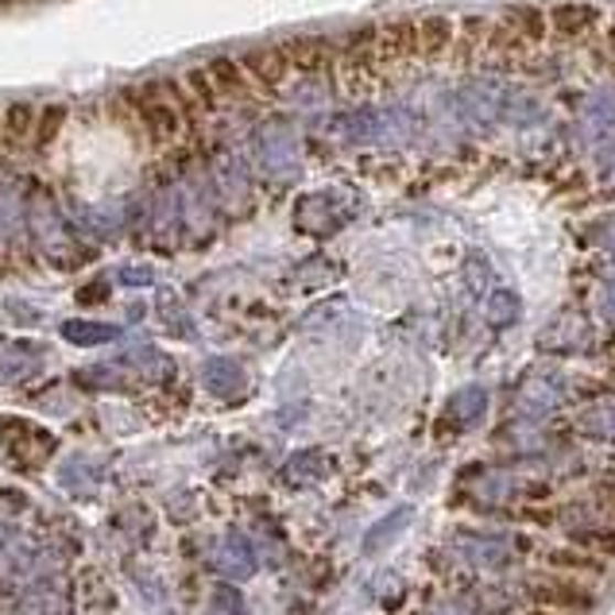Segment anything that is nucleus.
<instances>
[{
	"label": "nucleus",
	"instance_id": "f257e3e1",
	"mask_svg": "<svg viewBox=\"0 0 615 615\" xmlns=\"http://www.w3.org/2000/svg\"><path fill=\"white\" fill-rule=\"evenodd\" d=\"M125 105L128 112L136 117V125L143 128V136H148L155 148H163V143H171L174 136L182 132V120L179 112H174V105L163 97V89H159V82H148V86H132L125 89Z\"/></svg>",
	"mask_w": 615,
	"mask_h": 615
},
{
	"label": "nucleus",
	"instance_id": "f03ea898",
	"mask_svg": "<svg viewBox=\"0 0 615 615\" xmlns=\"http://www.w3.org/2000/svg\"><path fill=\"white\" fill-rule=\"evenodd\" d=\"M530 596L538 607H553V612L581 615L596 607V581H584V576L569 573H538L530 576Z\"/></svg>",
	"mask_w": 615,
	"mask_h": 615
},
{
	"label": "nucleus",
	"instance_id": "7ed1b4c3",
	"mask_svg": "<svg viewBox=\"0 0 615 615\" xmlns=\"http://www.w3.org/2000/svg\"><path fill=\"white\" fill-rule=\"evenodd\" d=\"M376 63H379V66H410V63H422L419 20H414V17H395V20H387V24H379Z\"/></svg>",
	"mask_w": 615,
	"mask_h": 615
},
{
	"label": "nucleus",
	"instance_id": "20e7f679",
	"mask_svg": "<svg viewBox=\"0 0 615 615\" xmlns=\"http://www.w3.org/2000/svg\"><path fill=\"white\" fill-rule=\"evenodd\" d=\"M240 63H245L248 78L256 82V89H260V94H276V89L294 74V63H291V51H287V43H263V47H252V51H245V55H240Z\"/></svg>",
	"mask_w": 615,
	"mask_h": 615
},
{
	"label": "nucleus",
	"instance_id": "39448f33",
	"mask_svg": "<svg viewBox=\"0 0 615 615\" xmlns=\"http://www.w3.org/2000/svg\"><path fill=\"white\" fill-rule=\"evenodd\" d=\"M35 120H40V109H35V105H28V101L4 105V117H0V163H12V159L32 148Z\"/></svg>",
	"mask_w": 615,
	"mask_h": 615
},
{
	"label": "nucleus",
	"instance_id": "423d86ee",
	"mask_svg": "<svg viewBox=\"0 0 615 615\" xmlns=\"http://www.w3.org/2000/svg\"><path fill=\"white\" fill-rule=\"evenodd\" d=\"M546 17H550L553 35H561V40H584V35H592L600 28L604 12L596 4H589V0H561V4L546 9Z\"/></svg>",
	"mask_w": 615,
	"mask_h": 615
},
{
	"label": "nucleus",
	"instance_id": "0eeeda50",
	"mask_svg": "<svg viewBox=\"0 0 615 615\" xmlns=\"http://www.w3.org/2000/svg\"><path fill=\"white\" fill-rule=\"evenodd\" d=\"M542 558H546V569H553V573L584 576V581H604L607 576V558H600V553H592V550H581V546H573V542L550 546Z\"/></svg>",
	"mask_w": 615,
	"mask_h": 615
},
{
	"label": "nucleus",
	"instance_id": "6e6552de",
	"mask_svg": "<svg viewBox=\"0 0 615 615\" xmlns=\"http://www.w3.org/2000/svg\"><path fill=\"white\" fill-rule=\"evenodd\" d=\"M205 71H209L214 86L222 89L225 101H256V97H260V89H256V82L248 78V71H245L240 58H214Z\"/></svg>",
	"mask_w": 615,
	"mask_h": 615
},
{
	"label": "nucleus",
	"instance_id": "1a4fd4ad",
	"mask_svg": "<svg viewBox=\"0 0 615 615\" xmlns=\"http://www.w3.org/2000/svg\"><path fill=\"white\" fill-rule=\"evenodd\" d=\"M287 51H291V63L299 74H314L325 71V66H337L341 51L333 40L325 35H299V40H287Z\"/></svg>",
	"mask_w": 615,
	"mask_h": 615
},
{
	"label": "nucleus",
	"instance_id": "9d476101",
	"mask_svg": "<svg viewBox=\"0 0 615 615\" xmlns=\"http://www.w3.org/2000/svg\"><path fill=\"white\" fill-rule=\"evenodd\" d=\"M453 43H457V20L438 17V12H430V17H419L422 63H438V58H445L453 51Z\"/></svg>",
	"mask_w": 615,
	"mask_h": 615
},
{
	"label": "nucleus",
	"instance_id": "9b49d317",
	"mask_svg": "<svg viewBox=\"0 0 615 615\" xmlns=\"http://www.w3.org/2000/svg\"><path fill=\"white\" fill-rule=\"evenodd\" d=\"M522 55H530V43L507 20H496L488 40H484V58H492V66H511Z\"/></svg>",
	"mask_w": 615,
	"mask_h": 615
},
{
	"label": "nucleus",
	"instance_id": "f8f14e48",
	"mask_svg": "<svg viewBox=\"0 0 615 615\" xmlns=\"http://www.w3.org/2000/svg\"><path fill=\"white\" fill-rule=\"evenodd\" d=\"M504 20L530 43V47H538V43L550 35V17H546V9H535V4H519V9H511Z\"/></svg>",
	"mask_w": 615,
	"mask_h": 615
},
{
	"label": "nucleus",
	"instance_id": "ddd939ff",
	"mask_svg": "<svg viewBox=\"0 0 615 615\" xmlns=\"http://www.w3.org/2000/svg\"><path fill=\"white\" fill-rule=\"evenodd\" d=\"M569 542L592 550L600 558H615V522H596V527H573L569 530Z\"/></svg>",
	"mask_w": 615,
	"mask_h": 615
},
{
	"label": "nucleus",
	"instance_id": "4468645a",
	"mask_svg": "<svg viewBox=\"0 0 615 615\" xmlns=\"http://www.w3.org/2000/svg\"><path fill=\"white\" fill-rule=\"evenodd\" d=\"M159 89H163V97L174 105V112H179V120H182L186 128H194L197 120L205 117L202 105L194 101V94H190L186 82H182V78H163V82H159Z\"/></svg>",
	"mask_w": 615,
	"mask_h": 615
},
{
	"label": "nucleus",
	"instance_id": "2eb2a0df",
	"mask_svg": "<svg viewBox=\"0 0 615 615\" xmlns=\"http://www.w3.org/2000/svg\"><path fill=\"white\" fill-rule=\"evenodd\" d=\"M182 82H186V89L194 94V101L202 105V112H217L225 105L222 89L214 86V78H209V71L205 66H194V71L182 74Z\"/></svg>",
	"mask_w": 615,
	"mask_h": 615
},
{
	"label": "nucleus",
	"instance_id": "dca6fc26",
	"mask_svg": "<svg viewBox=\"0 0 615 615\" xmlns=\"http://www.w3.org/2000/svg\"><path fill=\"white\" fill-rule=\"evenodd\" d=\"M66 125V105H43L40 109V120H35V140L32 148L35 151H47L51 143H55V136L63 132Z\"/></svg>",
	"mask_w": 615,
	"mask_h": 615
},
{
	"label": "nucleus",
	"instance_id": "f3484780",
	"mask_svg": "<svg viewBox=\"0 0 615 615\" xmlns=\"http://www.w3.org/2000/svg\"><path fill=\"white\" fill-rule=\"evenodd\" d=\"M581 430L592 438H600V442L615 438V402H600V407H592L581 419Z\"/></svg>",
	"mask_w": 615,
	"mask_h": 615
},
{
	"label": "nucleus",
	"instance_id": "a211bd4d",
	"mask_svg": "<svg viewBox=\"0 0 615 615\" xmlns=\"http://www.w3.org/2000/svg\"><path fill=\"white\" fill-rule=\"evenodd\" d=\"M407 519H410V511H395L391 519H384V522H379V527H376L379 535H368V542H364V550H368V553H371V550H384V546L391 542L395 535H399V530H395V527H399V522H407Z\"/></svg>",
	"mask_w": 615,
	"mask_h": 615
},
{
	"label": "nucleus",
	"instance_id": "6ab92c4d",
	"mask_svg": "<svg viewBox=\"0 0 615 615\" xmlns=\"http://www.w3.org/2000/svg\"><path fill=\"white\" fill-rule=\"evenodd\" d=\"M604 40H607V51L615 55V17L607 20V28H604Z\"/></svg>",
	"mask_w": 615,
	"mask_h": 615
},
{
	"label": "nucleus",
	"instance_id": "aec40b11",
	"mask_svg": "<svg viewBox=\"0 0 615 615\" xmlns=\"http://www.w3.org/2000/svg\"><path fill=\"white\" fill-rule=\"evenodd\" d=\"M519 615H565V612H553V607H527V612H519Z\"/></svg>",
	"mask_w": 615,
	"mask_h": 615
},
{
	"label": "nucleus",
	"instance_id": "412c9836",
	"mask_svg": "<svg viewBox=\"0 0 615 615\" xmlns=\"http://www.w3.org/2000/svg\"><path fill=\"white\" fill-rule=\"evenodd\" d=\"M604 496H612V499H615V481H607V484H604Z\"/></svg>",
	"mask_w": 615,
	"mask_h": 615
},
{
	"label": "nucleus",
	"instance_id": "4be33fe9",
	"mask_svg": "<svg viewBox=\"0 0 615 615\" xmlns=\"http://www.w3.org/2000/svg\"><path fill=\"white\" fill-rule=\"evenodd\" d=\"M0 4H9V0H0Z\"/></svg>",
	"mask_w": 615,
	"mask_h": 615
}]
</instances>
